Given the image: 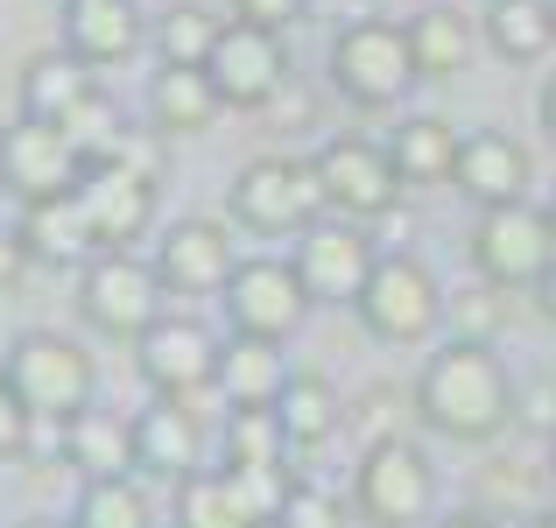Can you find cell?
Listing matches in <instances>:
<instances>
[{"mask_svg":"<svg viewBox=\"0 0 556 528\" xmlns=\"http://www.w3.org/2000/svg\"><path fill=\"white\" fill-rule=\"evenodd\" d=\"M416 416L451 444H486L515 423V374L493 345L444 339L416 374Z\"/></svg>","mask_w":556,"mask_h":528,"instance_id":"1","label":"cell"},{"mask_svg":"<svg viewBox=\"0 0 556 528\" xmlns=\"http://www.w3.org/2000/svg\"><path fill=\"white\" fill-rule=\"evenodd\" d=\"M325 71H331V92L359 113H394L422 85L416 50H408V22H380V14H359L331 36Z\"/></svg>","mask_w":556,"mask_h":528,"instance_id":"2","label":"cell"},{"mask_svg":"<svg viewBox=\"0 0 556 528\" xmlns=\"http://www.w3.org/2000/svg\"><path fill=\"white\" fill-rule=\"evenodd\" d=\"M226 212L254 240H303L331 204H325V176H317L311 155H254L226 184Z\"/></svg>","mask_w":556,"mask_h":528,"instance_id":"3","label":"cell"},{"mask_svg":"<svg viewBox=\"0 0 556 528\" xmlns=\"http://www.w3.org/2000/svg\"><path fill=\"white\" fill-rule=\"evenodd\" d=\"M0 374H8V388L28 402L36 423H64V416H78V408L99 402L92 352L78 339H64V331H22V339L8 345V360H0Z\"/></svg>","mask_w":556,"mask_h":528,"instance_id":"4","label":"cell"},{"mask_svg":"<svg viewBox=\"0 0 556 528\" xmlns=\"http://www.w3.org/2000/svg\"><path fill=\"white\" fill-rule=\"evenodd\" d=\"M353 317L380 345H422L437 325H444V282H437L430 261H416L408 247H388V254L374 261L367 289H359Z\"/></svg>","mask_w":556,"mask_h":528,"instance_id":"5","label":"cell"},{"mask_svg":"<svg viewBox=\"0 0 556 528\" xmlns=\"http://www.w3.org/2000/svg\"><path fill=\"white\" fill-rule=\"evenodd\" d=\"M163 275L155 261H141L135 247H106L78 268V317L99 331V339H127L135 345L141 331L163 317Z\"/></svg>","mask_w":556,"mask_h":528,"instance_id":"6","label":"cell"},{"mask_svg":"<svg viewBox=\"0 0 556 528\" xmlns=\"http://www.w3.org/2000/svg\"><path fill=\"white\" fill-rule=\"evenodd\" d=\"M437 501V473L408 437H380L353 465V515L359 528H422Z\"/></svg>","mask_w":556,"mask_h":528,"instance_id":"7","label":"cell"},{"mask_svg":"<svg viewBox=\"0 0 556 528\" xmlns=\"http://www.w3.org/2000/svg\"><path fill=\"white\" fill-rule=\"evenodd\" d=\"M465 254H472L479 282H493V289H535L556 268V226H549V212H535L529 198H521V204H493V212H479Z\"/></svg>","mask_w":556,"mask_h":528,"instance_id":"8","label":"cell"},{"mask_svg":"<svg viewBox=\"0 0 556 528\" xmlns=\"http://www.w3.org/2000/svg\"><path fill=\"white\" fill-rule=\"evenodd\" d=\"M218 311H226V331H247V339L289 345L317 303H311V289H303L296 261L254 254V261H240V268H232V282H226V297H218Z\"/></svg>","mask_w":556,"mask_h":528,"instance_id":"9","label":"cell"},{"mask_svg":"<svg viewBox=\"0 0 556 528\" xmlns=\"http://www.w3.org/2000/svg\"><path fill=\"white\" fill-rule=\"evenodd\" d=\"M311 163H317V176H325L331 218H359V226H374L380 212H394V204H402V169H394L388 141L339 135V141H325Z\"/></svg>","mask_w":556,"mask_h":528,"instance_id":"10","label":"cell"},{"mask_svg":"<svg viewBox=\"0 0 556 528\" xmlns=\"http://www.w3.org/2000/svg\"><path fill=\"white\" fill-rule=\"evenodd\" d=\"M289 261H296L311 303H325V311H353L359 289H367V275H374V261H380V247H374V232L359 226V218H317V226L296 240Z\"/></svg>","mask_w":556,"mask_h":528,"instance_id":"11","label":"cell"},{"mask_svg":"<svg viewBox=\"0 0 556 528\" xmlns=\"http://www.w3.org/2000/svg\"><path fill=\"white\" fill-rule=\"evenodd\" d=\"M212 92L226 106L254 113V106H275V92L289 85V42L282 28H261V22H226L218 28V50H212Z\"/></svg>","mask_w":556,"mask_h":528,"instance_id":"12","label":"cell"},{"mask_svg":"<svg viewBox=\"0 0 556 528\" xmlns=\"http://www.w3.org/2000/svg\"><path fill=\"white\" fill-rule=\"evenodd\" d=\"M78 184H85V155L71 149L64 127L28 121V113H14V121L0 127V190H8L14 204L56 198V190H78Z\"/></svg>","mask_w":556,"mask_h":528,"instance_id":"13","label":"cell"},{"mask_svg":"<svg viewBox=\"0 0 556 528\" xmlns=\"http://www.w3.org/2000/svg\"><path fill=\"white\" fill-rule=\"evenodd\" d=\"M135 366L155 394H212V374H218V339L204 317H155L149 331L135 339Z\"/></svg>","mask_w":556,"mask_h":528,"instance_id":"14","label":"cell"},{"mask_svg":"<svg viewBox=\"0 0 556 528\" xmlns=\"http://www.w3.org/2000/svg\"><path fill=\"white\" fill-rule=\"evenodd\" d=\"M78 198H85V212H92L99 247H135V240H149V226H155L163 184H155V169L141 163V155H127V163H92L85 169Z\"/></svg>","mask_w":556,"mask_h":528,"instance_id":"15","label":"cell"},{"mask_svg":"<svg viewBox=\"0 0 556 528\" xmlns=\"http://www.w3.org/2000/svg\"><path fill=\"white\" fill-rule=\"evenodd\" d=\"M232 268H240V247L226 218H177L155 240V275L169 297H226Z\"/></svg>","mask_w":556,"mask_h":528,"instance_id":"16","label":"cell"},{"mask_svg":"<svg viewBox=\"0 0 556 528\" xmlns=\"http://www.w3.org/2000/svg\"><path fill=\"white\" fill-rule=\"evenodd\" d=\"M56 28H64V50L85 56L92 71L135 64V56L149 50V36H155V22L141 14V0H64Z\"/></svg>","mask_w":556,"mask_h":528,"instance_id":"17","label":"cell"},{"mask_svg":"<svg viewBox=\"0 0 556 528\" xmlns=\"http://www.w3.org/2000/svg\"><path fill=\"white\" fill-rule=\"evenodd\" d=\"M14 232H22V247H28V261H36V268H71V275H78L92 254H106L78 190H56V198H28V204H22V218H14Z\"/></svg>","mask_w":556,"mask_h":528,"instance_id":"18","label":"cell"},{"mask_svg":"<svg viewBox=\"0 0 556 528\" xmlns=\"http://www.w3.org/2000/svg\"><path fill=\"white\" fill-rule=\"evenodd\" d=\"M135 458H141V479H163V487L190 479L204 465V416L177 394H155L135 416Z\"/></svg>","mask_w":556,"mask_h":528,"instance_id":"19","label":"cell"},{"mask_svg":"<svg viewBox=\"0 0 556 528\" xmlns=\"http://www.w3.org/2000/svg\"><path fill=\"white\" fill-rule=\"evenodd\" d=\"M56 458H64L78 479H127V473H141V458H135V416L99 408V402L78 408V416H64Z\"/></svg>","mask_w":556,"mask_h":528,"instance_id":"20","label":"cell"},{"mask_svg":"<svg viewBox=\"0 0 556 528\" xmlns=\"http://www.w3.org/2000/svg\"><path fill=\"white\" fill-rule=\"evenodd\" d=\"M451 184H458L479 212H493V204H521V198H529V149H521L515 135H501V127H479V135H465L458 176H451Z\"/></svg>","mask_w":556,"mask_h":528,"instance_id":"21","label":"cell"},{"mask_svg":"<svg viewBox=\"0 0 556 528\" xmlns=\"http://www.w3.org/2000/svg\"><path fill=\"white\" fill-rule=\"evenodd\" d=\"M289 352L275 345V339H247V331H226L218 339V374H212V388H218V402L226 408H275V394L289 388Z\"/></svg>","mask_w":556,"mask_h":528,"instance_id":"22","label":"cell"},{"mask_svg":"<svg viewBox=\"0 0 556 528\" xmlns=\"http://www.w3.org/2000/svg\"><path fill=\"white\" fill-rule=\"evenodd\" d=\"M458 149L465 135L444 121V113H408V121L388 127V155L402 169V190H437L458 176Z\"/></svg>","mask_w":556,"mask_h":528,"instance_id":"23","label":"cell"},{"mask_svg":"<svg viewBox=\"0 0 556 528\" xmlns=\"http://www.w3.org/2000/svg\"><path fill=\"white\" fill-rule=\"evenodd\" d=\"M169 528H268V521L226 465H198L190 479L169 487Z\"/></svg>","mask_w":556,"mask_h":528,"instance_id":"24","label":"cell"},{"mask_svg":"<svg viewBox=\"0 0 556 528\" xmlns=\"http://www.w3.org/2000/svg\"><path fill=\"white\" fill-rule=\"evenodd\" d=\"M92 85H99V78H92V64H85V56H71V50H36V56L22 64V85H14V99H22L28 121L64 127L71 106H78Z\"/></svg>","mask_w":556,"mask_h":528,"instance_id":"25","label":"cell"},{"mask_svg":"<svg viewBox=\"0 0 556 528\" xmlns=\"http://www.w3.org/2000/svg\"><path fill=\"white\" fill-rule=\"evenodd\" d=\"M479 28H472V14H458V8H422L416 22H408V50H416V71H422V85H451V78H465L472 71V50H479Z\"/></svg>","mask_w":556,"mask_h":528,"instance_id":"26","label":"cell"},{"mask_svg":"<svg viewBox=\"0 0 556 528\" xmlns=\"http://www.w3.org/2000/svg\"><path fill=\"white\" fill-rule=\"evenodd\" d=\"M218 106L226 99L212 92V71H184V64H163L149 78V127L155 135H204V127L218 121Z\"/></svg>","mask_w":556,"mask_h":528,"instance_id":"27","label":"cell"},{"mask_svg":"<svg viewBox=\"0 0 556 528\" xmlns=\"http://www.w3.org/2000/svg\"><path fill=\"white\" fill-rule=\"evenodd\" d=\"M289 458H296V444H289L275 408H226V416H218V465H226V473L289 465Z\"/></svg>","mask_w":556,"mask_h":528,"instance_id":"28","label":"cell"},{"mask_svg":"<svg viewBox=\"0 0 556 528\" xmlns=\"http://www.w3.org/2000/svg\"><path fill=\"white\" fill-rule=\"evenodd\" d=\"M64 135H71V149L85 155V169H92V163H127V155L141 149V127H127L121 99H113V92H99V85L78 99V106H71Z\"/></svg>","mask_w":556,"mask_h":528,"instance_id":"29","label":"cell"},{"mask_svg":"<svg viewBox=\"0 0 556 528\" xmlns=\"http://www.w3.org/2000/svg\"><path fill=\"white\" fill-rule=\"evenodd\" d=\"M479 36H486L493 56H507V64H535L556 42V8L549 0H486Z\"/></svg>","mask_w":556,"mask_h":528,"instance_id":"30","label":"cell"},{"mask_svg":"<svg viewBox=\"0 0 556 528\" xmlns=\"http://www.w3.org/2000/svg\"><path fill=\"white\" fill-rule=\"evenodd\" d=\"M275 416H282V430H289L296 451H317L325 437H339L345 408H339V388H331L325 374H289V388L275 394Z\"/></svg>","mask_w":556,"mask_h":528,"instance_id":"31","label":"cell"},{"mask_svg":"<svg viewBox=\"0 0 556 528\" xmlns=\"http://www.w3.org/2000/svg\"><path fill=\"white\" fill-rule=\"evenodd\" d=\"M71 528H155V501H149V487H141V473H127V479H78Z\"/></svg>","mask_w":556,"mask_h":528,"instance_id":"32","label":"cell"},{"mask_svg":"<svg viewBox=\"0 0 556 528\" xmlns=\"http://www.w3.org/2000/svg\"><path fill=\"white\" fill-rule=\"evenodd\" d=\"M218 14L212 8H198V0H177V8H163L155 14V64H184V71H204L212 64V50H218Z\"/></svg>","mask_w":556,"mask_h":528,"instance_id":"33","label":"cell"},{"mask_svg":"<svg viewBox=\"0 0 556 528\" xmlns=\"http://www.w3.org/2000/svg\"><path fill=\"white\" fill-rule=\"evenodd\" d=\"M507 289H493V282H465V289H444V331L451 339H465V345H493L501 339V325H507Z\"/></svg>","mask_w":556,"mask_h":528,"instance_id":"34","label":"cell"},{"mask_svg":"<svg viewBox=\"0 0 556 528\" xmlns=\"http://www.w3.org/2000/svg\"><path fill=\"white\" fill-rule=\"evenodd\" d=\"M268 528H353L345 521V501L325 487H311V479H296V487L282 493V507H275Z\"/></svg>","mask_w":556,"mask_h":528,"instance_id":"35","label":"cell"},{"mask_svg":"<svg viewBox=\"0 0 556 528\" xmlns=\"http://www.w3.org/2000/svg\"><path fill=\"white\" fill-rule=\"evenodd\" d=\"M36 451V416H28V402L8 388V374H0V465L28 458Z\"/></svg>","mask_w":556,"mask_h":528,"instance_id":"36","label":"cell"},{"mask_svg":"<svg viewBox=\"0 0 556 528\" xmlns=\"http://www.w3.org/2000/svg\"><path fill=\"white\" fill-rule=\"evenodd\" d=\"M232 8V22H261V28H296L303 14H311V0H226Z\"/></svg>","mask_w":556,"mask_h":528,"instance_id":"37","label":"cell"},{"mask_svg":"<svg viewBox=\"0 0 556 528\" xmlns=\"http://www.w3.org/2000/svg\"><path fill=\"white\" fill-rule=\"evenodd\" d=\"M515 416L529 423V430L556 437V388H543V380H535V388H515Z\"/></svg>","mask_w":556,"mask_h":528,"instance_id":"38","label":"cell"},{"mask_svg":"<svg viewBox=\"0 0 556 528\" xmlns=\"http://www.w3.org/2000/svg\"><path fill=\"white\" fill-rule=\"evenodd\" d=\"M36 268V261H28V247H22V232L14 226H0V297H14V289H22V275Z\"/></svg>","mask_w":556,"mask_h":528,"instance_id":"39","label":"cell"},{"mask_svg":"<svg viewBox=\"0 0 556 528\" xmlns=\"http://www.w3.org/2000/svg\"><path fill=\"white\" fill-rule=\"evenodd\" d=\"M529 297H535V311H543V325H556V268L543 275V282H535L529 289Z\"/></svg>","mask_w":556,"mask_h":528,"instance_id":"40","label":"cell"},{"mask_svg":"<svg viewBox=\"0 0 556 528\" xmlns=\"http://www.w3.org/2000/svg\"><path fill=\"white\" fill-rule=\"evenodd\" d=\"M535 113H543V127H549V141H556V71H549V85H543V99H535Z\"/></svg>","mask_w":556,"mask_h":528,"instance_id":"41","label":"cell"},{"mask_svg":"<svg viewBox=\"0 0 556 528\" xmlns=\"http://www.w3.org/2000/svg\"><path fill=\"white\" fill-rule=\"evenodd\" d=\"M422 528H493L486 515H444V521H422Z\"/></svg>","mask_w":556,"mask_h":528,"instance_id":"42","label":"cell"},{"mask_svg":"<svg viewBox=\"0 0 556 528\" xmlns=\"http://www.w3.org/2000/svg\"><path fill=\"white\" fill-rule=\"evenodd\" d=\"M535 528H556V507H543V515H535Z\"/></svg>","mask_w":556,"mask_h":528,"instance_id":"43","label":"cell"},{"mask_svg":"<svg viewBox=\"0 0 556 528\" xmlns=\"http://www.w3.org/2000/svg\"><path fill=\"white\" fill-rule=\"evenodd\" d=\"M22 528H71V521H42V515H36V521H22Z\"/></svg>","mask_w":556,"mask_h":528,"instance_id":"44","label":"cell"},{"mask_svg":"<svg viewBox=\"0 0 556 528\" xmlns=\"http://www.w3.org/2000/svg\"><path fill=\"white\" fill-rule=\"evenodd\" d=\"M543 212H549V226H556V190H549V204H543Z\"/></svg>","mask_w":556,"mask_h":528,"instance_id":"45","label":"cell"},{"mask_svg":"<svg viewBox=\"0 0 556 528\" xmlns=\"http://www.w3.org/2000/svg\"><path fill=\"white\" fill-rule=\"evenodd\" d=\"M549 473H556V437H549Z\"/></svg>","mask_w":556,"mask_h":528,"instance_id":"46","label":"cell"},{"mask_svg":"<svg viewBox=\"0 0 556 528\" xmlns=\"http://www.w3.org/2000/svg\"><path fill=\"white\" fill-rule=\"evenodd\" d=\"M549 8H556V0H549Z\"/></svg>","mask_w":556,"mask_h":528,"instance_id":"47","label":"cell"}]
</instances>
